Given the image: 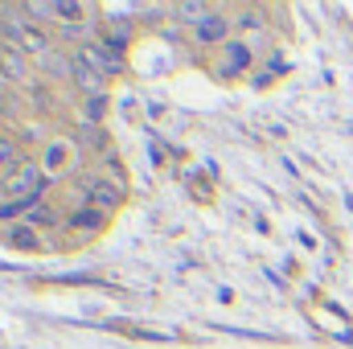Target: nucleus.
<instances>
[{"instance_id": "f257e3e1", "label": "nucleus", "mask_w": 353, "mask_h": 349, "mask_svg": "<svg viewBox=\"0 0 353 349\" xmlns=\"http://www.w3.org/2000/svg\"><path fill=\"white\" fill-rule=\"evenodd\" d=\"M46 181H50V177H46V169H41V161H21L8 177H0V193L12 197L17 206H33V201L41 197Z\"/></svg>"}, {"instance_id": "f03ea898", "label": "nucleus", "mask_w": 353, "mask_h": 349, "mask_svg": "<svg viewBox=\"0 0 353 349\" xmlns=\"http://www.w3.org/2000/svg\"><path fill=\"white\" fill-rule=\"evenodd\" d=\"M251 66H255V50H251V41H234V37H230L226 46H218L214 58H210V74L222 79V83L243 79Z\"/></svg>"}, {"instance_id": "7ed1b4c3", "label": "nucleus", "mask_w": 353, "mask_h": 349, "mask_svg": "<svg viewBox=\"0 0 353 349\" xmlns=\"http://www.w3.org/2000/svg\"><path fill=\"white\" fill-rule=\"evenodd\" d=\"M79 144L74 140H50L46 144V157H41V169H46V177H62L74 161H79Z\"/></svg>"}, {"instance_id": "20e7f679", "label": "nucleus", "mask_w": 353, "mask_h": 349, "mask_svg": "<svg viewBox=\"0 0 353 349\" xmlns=\"http://www.w3.org/2000/svg\"><path fill=\"white\" fill-rule=\"evenodd\" d=\"M230 25H234L230 17L210 12V17L193 29V41H197V46H214V50H218V46H226V41H230Z\"/></svg>"}, {"instance_id": "39448f33", "label": "nucleus", "mask_w": 353, "mask_h": 349, "mask_svg": "<svg viewBox=\"0 0 353 349\" xmlns=\"http://www.w3.org/2000/svg\"><path fill=\"white\" fill-rule=\"evenodd\" d=\"M79 54L87 58V66H90V70H99L103 79H107V74H119V70H123V58H119L115 50H107V46H99V41H87V46H83Z\"/></svg>"}, {"instance_id": "423d86ee", "label": "nucleus", "mask_w": 353, "mask_h": 349, "mask_svg": "<svg viewBox=\"0 0 353 349\" xmlns=\"http://www.w3.org/2000/svg\"><path fill=\"white\" fill-rule=\"evenodd\" d=\"M83 185H87V189H83V201H90L94 210H111V206L119 201V189H115L107 177H87Z\"/></svg>"}, {"instance_id": "0eeeda50", "label": "nucleus", "mask_w": 353, "mask_h": 349, "mask_svg": "<svg viewBox=\"0 0 353 349\" xmlns=\"http://www.w3.org/2000/svg\"><path fill=\"white\" fill-rule=\"evenodd\" d=\"M70 62H74V87L83 90V94H90V99H94V94H103V83H107V79H103L99 70H90L87 58H83L79 50L70 54Z\"/></svg>"}, {"instance_id": "6e6552de", "label": "nucleus", "mask_w": 353, "mask_h": 349, "mask_svg": "<svg viewBox=\"0 0 353 349\" xmlns=\"http://www.w3.org/2000/svg\"><path fill=\"white\" fill-rule=\"evenodd\" d=\"M210 12H214V8H210V4H201V0H181V4L169 8V17H173L176 25H189V29H197Z\"/></svg>"}, {"instance_id": "1a4fd4ad", "label": "nucleus", "mask_w": 353, "mask_h": 349, "mask_svg": "<svg viewBox=\"0 0 353 349\" xmlns=\"http://www.w3.org/2000/svg\"><path fill=\"white\" fill-rule=\"evenodd\" d=\"M8 243H12L17 251H46V235H41L37 226H29V222H17V226L8 230Z\"/></svg>"}, {"instance_id": "9d476101", "label": "nucleus", "mask_w": 353, "mask_h": 349, "mask_svg": "<svg viewBox=\"0 0 353 349\" xmlns=\"http://www.w3.org/2000/svg\"><path fill=\"white\" fill-rule=\"evenodd\" d=\"M0 70H4L8 79L25 83V79H29V62H25V50H17V46H4V50H0Z\"/></svg>"}, {"instance_id": "9b49d317", "label": "nucleus", "mask_w": 353, "mask_h": 349, "mask_svg": "<svg viewBox=\"0 0 353 349\" xmlns=\"http://www.w3.org/2000/svg\"><path fill=\"white\" fill-rule=\"evenodd\" d=\"M37 66H41L46 74H54V79H74V62H70V54H58V50H46V54L37 58Z\"/></svg>"}, {"instance_id": "f8f14e48", "label": "nucleus", "mask_w": 353, "mask_h": 349, "mask_svg": "<svg viewBox=\"0 0 353 349\" xmlns=\"http://www.w3.org/2000/svg\"><path fill=\"white\" fill-rule=\"evenodd\" d=\"M70 222H74V230L83 226V230H103V222H107V210H94V206H87V210H74L70 214Z\"/></svg>"}, {"instance_id": "ddd939ff", "label": "nucleus", "mask_w": 353, "mask_h": 349, "mask_svg": "<svg viewBox=\"0 0 353 349\" xmlns=\"http://www.w3.org/2000/svg\"><path fill=\"white\" fill-rule=\"evenodd\" d=\"M128 37H132V25H128V21H111V25H107V41H103V46H107V50H115V54H123V50H128Z\"/></svg>"}, {"instance_id": "4468645a", "label": "nucleus", "mask_w": 353, "mask_h": 349, "mask_svg": "<svg viewBox=\"0 0 353 349\" xmlns=\"http://www.w3.org/2000/svg\"><path fill=\"white\" fill-rule=\"evenodd\" d=\"M17 165H21V140L4 132V136H0V169H8V173H12Z\"/></svg>"}, {"instance_id": "2eb2a0df", "label": "nucleus", "mask_w": 353, "mask_h": 349, "mask_svg": "<svg viewBox=\"0 0 353 349\" xmlns=\"http://www.w3.org/2000/svg\"><path fill=\"white\" fill-rule=\"evenodd\" d=\"M25 222H29V226H58V210H54V206L33 201V206L25 210Z\"/></svg>"}, {"instance_id": "dca6fc26", "label": "nucleus", "mask_w": 353, "mask_h": 349, "mask_svg": "<svg viewBox=\"0 0 353 349\" xmlns=\"http://www.w3.org/2000/svg\"><path fill=\"white\" fill-rule=\"evenodd\" d=\"M103 107H107V99H103V94L87 99V107H83V123H94V119L103 115Z\"/></svg>"}, {"instance_id": "f3484780", "label": "nucleus", "mask_w": 353, "mask_h": 349, "mask_svg": "<svg viewBox=\"0 0 353 349\" xmlns=\"http://www.w3.org/2000/svg\"><path fill=\"white\" fill-rule=\"evenodd\" d=\"M21 8H25L29 17H46V21H50V17H58V4H21Z\"/></svg>"}, {"instance_id": "a211bd4d", "label": "nucleus", "mask_w": 353, "mask_h": 349, "mask_svg": "<svg viewBox=\"0 0 353 349\" xmlns=\"http://www.w3.org/2000/svg\"><path fill=\"white\" fill-rule=\"evenodd\" d=\"M87 4H58V17H83Z\"/></svg>"}, {"instance_id": "6ab92c4d", "label": "nucleus", "mask_w": 353, "mask_h": 349, "mask_svg": "<svg viewBox=\"0 0 353 349\" xmlns=\"http://www.w3.org/2000/svg\"><path fill=\"white\" fill-rule=\"evenodd\" d=\"M0 103H4V90H0Z\"/></svg>"}]
</instances>
